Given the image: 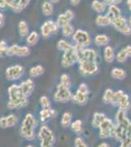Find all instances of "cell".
I'll list each match as a JSON object with an SVG mask.
<instances>
[{
  "instance_id": "f1b7e54d",
  "label": "cell",
  "mask_w": 131,
  "mask_h": 147,
  "mask_svg": "<svg viewBox=\"0 0 131 147\" xmlns=\"http://www.w3.org/2000/svg\"><path fill=\"white\" fill-rule=\"evenodd\" d=\"M41 10H42V13H43L44 16H46V17H50V16L54 13L53 3H52L51 1H44L43 3H42Z\"/></svg>"
},
{
  "instance_id": "4fadbf2b",
  "label": "cell",
  "mask_w": 131,
  "mask_h": 147,
  "mask_svg": "<svg viewBox=\"0 0 131 147\" xmlns=\"http://www.w3.org/2000/svg\"><path fill=\"white\" fill-rule=\"evenodd\" d=\"M30 54V49L28 46H21L19 44H13L8 47L7 56H18V57H28Z\"/></svg>"
},
{
  "instance_id": "d590c367",
  "label": "cell",
  "mask_w": 131,
  "mask_h": 147,
  "mask_svg": "<svg viewBox=\"0 0 131 147\" xmlns=\"http://www.w3.org/2000/svg\"><path fill=\"white\" fill-rule=\"evenodd\" d=\"M39 103H40V106H41L42 109H51L52 108V103H51V100L49 99V97L47 96H41L39 98Z\"/></svg>"
},
{
  "instance_id": "6da1fadb",
  "label": "cell",
  "mask_w": 131,
  "mask_h": 147,
  "mask_svg": "<svg viewBox=\"0 0 131 147\" xmlns=\"http://www.w3.org/2000/svg\"><path fill=\"white\" fill-rule=\"evenodd\" d=\"M28 103V97L25 96L21 90L20 84H11L8 88V102L7 108L10 110H16L26 107Z\"/></svg>"
},
{
  "instance_id": "d4e9b609",
  "label": "cell",
  "mask_w": 131,
  "mask_h": 147,
  "mask_svg": "<svg viewBox=\"0 0 131 147\" xmlns=\"http://www.w3.org/2000/svg\"><path fill=\"white\" fill-rule=\"evenodd\" d=\"M92 9L98 14H103L107 9V4L101 0H93L91 3Z\"/></svg>"
},
{
  "instance_id": "9a60e30c",
  "label": "cell",
  "mask_w": 131,
  "mask_h": 147,
  "mask_svg": "<svg viewBox=\"0 0 131 147\" xmlns=\"http://www.w3.org/2000/svg\"><path fill=\"white\" fill-rule=\"evenodd\" d=\"M79 60L84 61H92V62H98V53L95 49L92 48H83L79 50Z\"/></svg>"
},
{
  "instance_id": "8d00e7d4",
  "label": "cell",
  "mask_w": 131,
  "mask_h": 147,
  "mask_svg": "<svg viewBox=\"0 0 131 147\" xmlns=\"http://www.w3.org/2000/svg\"><path fill=\"white\" fill-rule=\"evenodd\" d=\"M127 59H128V55H127V53H126V51L124 50V48L118 51V54L116 55V60L118 61V63H121V64L124 63L126 62Z\"/></svg>"
},
{
  "instance_id": "ac0fdd59",
  "label": "cell",
  "mask_w": 131,
  "mask_h": 147,
  "mask_svg": "<svg viewBox=\"0 0 131 147\" xmlns=\"http://www.w3.org/2000/svg\"><path fill=\"white\" fill-rule=\"evenodd\" d=\"M30 3V0H14L10 8L15 13H20L27 8V6Z\"/></svg>"
},
{
  "instance_id": "52a82bcc",
  "label": "cell",
  "mask_w": 131,
  "mask_h": 147,
  "mask_svg": "<svg viewBox=\"0 0 131 147\" xmlns=\"http://www.w3.org/2000/svg\"><path fill=\"white\" fill-rule=\"evenodd\" d=\"M78 59H79V50L73 45L71 49L64 52L62 56V66L64 68H70L78 63Z\"/></svg>"
},
{
  "instance_id": "7c38bea8",
  "label": "cell",
  "mask_w": 131,
  "mask_h": 147,
  "mask_svg": "<svg viewBox=\"0 0 131 147\" xmlns=\"http://www.w3.org/2000/svg\"><path fill=\"white\" fill-rule=\"evenodd\" d=\"M25 74V68L21 65H13L6 69L5 77L6 79L10 82H15V80H20Z\"/></svg>"
},
{
  "instance_id": "7bdbcfd3",
  "label": "cell",
  "mask_w": 131,
  "mask_h": 147,
  "mask_svg": "<svg viewBox=\"0 0 131 147\" xmlns=\"http://www.w3.org/2000/svg\"><path fill=\"white\" fill-rule=\"evenodd\" d=\"M5 23V16H4L3 12H0V28H2Z\"/></svg>"
},
{
  "instance_id": "603a6c76",
  "label": "cell",
  "mask_w": 131,
  "mask_h": 147,
  "mask_svg": "<svg viewBox=\"0 0 131 147\" xmlns=\"http://www.w3.org/2000/svg\"><path fill=\"white\" fill-rule=\"evenodd\" d=\"M104 59L107 63L112 64L115 61L116 59V54H115V50L112 46L107 45L104 49Z\"/></svg>"
},
{
  "instance_id": "484cf974",
  "label": "cell",
  "mask_w": 131,
  "mask_h": 147,
  "mask_svg": "<svg viewBox=\"0 0 131 147\" xmlns=\"http://www.w3.org/2000/svg\"><path fill=\"white\" fill-rule=\"evenodd\" d=\"M44 74V68L43 66L41 65H35L30 69L28 71V75L32 79H34V78H38L40 76H42Z\"/></svg>"
},
{
  "instance_id": "cb8c5ba5",
  "label": "cell",
  "mask_w": 131,
  "mask_h": 147,
  "mask_svg": "<svg viewBox=\"0 0 131 147\" xmlns=\"http://www.w3.org/2000/svg\"><path fill=\"white\" fill-rule=\"evenodd\" d=\"M93 41L96 46H107L110 42V37L107 34H98L94 37Z\"/></svg>"
},
{
  "instance_id": "11a10c76",
  "label": "cell",
  "mask_w": 131,
  "mask_h": 147,
  "mask_svg": "<svg viewBox=\"0 0 131 147\" xmlns=\"http://www.w3.org/2000/svg\"><path fill=\"white\" fill-rule=\"evenodd\" d=\"M24 147H35L34 145H32V144H28V145L24 146Z\"/></svg>"
},
{
  "instance_id": "e575fe53",
  "label": "cell",
  "mask_w": 131,
  "mask_h": 147,
  "mask_svg": "<svg viewBox=\"0 0 131 147\" xmlns=\"http://www.w3.org/2000/svg\"><path fill=\"white\" fill-rule=\"evenodd\" d=\"M114 94H115V91L112 88H107L105 90L103 97H102V100L105 104H112V101H113L114 98Z\"/></svg>"
},
{
  "instance_id": "8fae6325",
  "label": "cell",
  "mask_w": 131,
  "mask_h": 147,
  "mask_svg": "<svg viewBox=\"0 0 131 147\" xmlns=\"http://www.w3.org/2000/svg\"><path fill=\"white\" fill-rule=\"evenodd\" d=\"M60 27L58 26L55 21L53 20H47L42 24V26L40 27V34L44 38H49L52 34H56L59 30Z\"/></svg>"
},
{
  "instance_id": "277c9868",
  "label": "cell",
  "mask_w": 131,
  "mask_h": 147,
  "mask_svg": "<svg viewBox=\"0 0 131 147\" xmlns=\"http://www.w3.org/2000/svg\"><path fill=\"white\" fill-rule=\"evenodd\" d=\"M99 129V137L101 139H107L110 137H115L116 134V122L114 120L110 119L109 117H107L102 124L100 125L98 127Z\"/></svg>"
},
{
  "instance_id": "f35d334b",
  "label": "cell",
  "mask_w": 131,
  "mask_h": 147,
  "mask_svg": "<svg viewBox=\"0 0 131 147\" xmlns=\"http://www.w3.org/2000/svg\"><path fill=\"white\" fill-rule=\"evenodd\" d=\"M56 23L58 24L59 27L62 28V27H64L65 25H67V24H69L71 22H70V20L68 19V17L66 16V14L63 13V14H61V15H59V17H58V19H57Z\"/></svg>"
},
{
  "instance_id": "8992f818",
  "label": "cell",
  "mask_w": 131,
  "mask_h": 147,
  "mask_svg": "<svg viewBox=\"0 0 131 147\" xmlns=\"http://www.w3.org/2000/svg\"><path fill=\"white\" fill-rule=\"evenodd\" d=\"M89 87L86 84H80L78 88L77 89V91L73 94V98L71 100L75 102V104L80 106H84L87 104L88 98H89Z\"/></svg>"
},
{
  "instance_id": "4316f807",
  "label": "cell",
  "mask_w": 131,
  "mask_h": 147,
  "mask_svg": "<svg viewBox=\"0 0 131 147\" xmlns=\"http://www.w3.org/2000/svg\"><path fill=\"white\" fill-rule=\"evenodd\" d=\"M111 76H112V78L115 80H122L126 78L127 74H126L125 70H123V69H121V68H114L111 72Z\"/></svg>"
},
{
  "instance_id": "7a4b0ae2",
  "label": "cell",
  "mask_w": 131,
  "mask_h": 147,
  "mask_svg": "<svg viewBox=\"0 0 131 147\" xmlns=\"http://www.w3.org/2000/svg\"><path fill=\"white\" fill-rule=\"evenodd\" d=\"M37 120L32 113L26 114L20 127V136L28 141H33L37 137Z\"/></svg>"
},
{
  "instance_id": "db71d44e",
  "label": "cell",
  "mask_w": 131,
  "mask_h": 147,
  "mask_svg": "<svg viewBox=\"0 0 131 147\" xmlns=\"http://www.w3.org/2000/svg\"><path fill=\"white\" fill-rule=\"evenodd\" d=\"M50 1H51V2H52V3H53V4H54V3H58V2H59V1H60V0H50Z\"/></svg>"
},
{
  "instance_id": "d6a6232c",
  "label": "cell",
  "mask_w": 131,
  "mask_h": 147,
  "mask_svg": "<svg viewBox=\"0 0 131 147\" xmlns=\"http://www.w3.org/2000/svg\"><path fill=\"white\" fill-rule=\"evenodd\" d=\"M75 27L71 25V23L67 24L64 27H62V34L64 37H70L73 36V34H75Z\"/></svg>"
},
{
  "instance_id": "d6986e66",
  "label": "cell",
  "mask_w": 131,
  "mask_h": 147,
  "mask_svg": "<svg viewBox=\"0 0 131 147\" xmlns=\"http://www.w3.org/2000/svg\"><path fill=\"white\" fill-rule=\"evenodd\" d=\"M57 116V112L56 110H54L53 108L51 109H42L39 112V118L40 121L42 123H45L47 121L51 120L52 118H55Z\"/></svg>"
},
{
  "instance_id": "e0dca14e",
  "label": "cell",
  "mask_w": 131,
  "mask_h": 147,
  "mask_svg": "<svg viewBox=\"0 0 131 147\" xmlns=\"http://www.w3.org/2000/svg\"><path fill=\"white\" fill-rule=\"evenodd\" d=\"M20 87H21V90H22L24 95L27 96V97H30L32 94L33 90H34L35 84L32 79H28V80H26L21 82Z\"/></svg>"
},
{
  "instance_id": "9c48e42d",
  "label": "cell",
  "mask_w": 131,
  "mask_h": 147,
  "mask_svg": "<svg viewBox=\"0 0 131 147\" xmlns=\"http://www.w3.org/2000/svg\"><path fill=\"white\" fill-rule=\"evenodd\" d=\"M73 98V93L71 91V88L63 86L62 84H58L57 89L54 93L53 99L56 102H61V103H67Z\"/></svg>"
},
{
  "instance_id": "836d02e7",
  "label": "cell",
  "mask_w": 131,
  "mask_h": 147,
  "mask_svg": "<svg viewBox=\"0 0 131 147\" xmlns=\"http://www.w3.org/2000/svg\"><path fill=\"white\" fill-rule=\"evenodd\" d=\"M73 47V44L70 43L68 40L66 39H60L57 43V48L59 49L60 51H63V52H66L68 50H70Z\"/></svg>"
},
{
  "instance_id": "44dd1931",
  "label": "cell",
  "mask_w": 131,
  "mask_h": 147,
  "mask_svg": "<svg viewBox=\"0 0 131 147\" xmlns=\"http://www.w3.org/2000/svg\"><path fill=\"white\" fill-rule=\"evenodd\" d=\"M70 129L71 131L77 134V136H81L83 134V131H84V129H83V122L81 120L73 121V122H71Z\"/></svg>"
},
{
  "instance_id": "f907efd6",
  "label": "cell",
  "mask_w": 131,
  "mask_h": 147,
  "mask_svg": "<svg viewBox=\"0 0 131 147\" xmlns=\"http://www.w3.org/2000/svg\"><path fill=\"white\" fill-rule=\"evenodd\" d=\"M104 2L107 4V5H110V4H112V0H104Z\"/></svg>"
},
{
  "instance_id": "816d5d0a",
  "label": "cell",
  "mask_w": 131,
  "mask_h": 147,
  "mask_svg": "<svg viewBox=\"0 0 131 147\" xmlns=\"http://www.w3.org/2000/svg\"><path fill=\"white\" fill-rule=\"evenodd\" d=\"M118 147H131V146H129V145H126V144H124V143H120V145L118 146Z\"/></svg>"
},
{
  "instance_id": "681fc988",
  "label": "cell",
  "mask_w": 131,
  "mask_h": 147,
  "mask_svg": "<svg viewBox=\"0 0 131 147\" xmlns=\"http://www.w3.org/2000/svg\"><path fill=\"white\" fill-rule=\"evenodd\" d=\"M126 4H127L128 8H129V10L131 11V0H127V2H126Z\"/></svg>"
},
{
  "instance_id": "4dcf8cb0",
  "label": "cell",
  "mask_w": 131,
  "mask_h": 147,
  "mask_svg": "<svg viewBox=\"0 0 131 147\" xmlns=\"http://www.w3.org/2000/svg\"><path fill=\"white\" fill-rule=\"evenodd\" d=\"M107 14H108L112 19H114V18L121 16V10L118 8V5H116V4H110L109 8H108V13Z\"/></svg>"
},
{
  "instance_id": "ba28073f",
  "label": "cell",
  "mask_w": 131,
  "mask_h": 147,
  "mask_svg": "<svg viewBox=\"0 0 131 147\" xmlns=\"http://www.w3.org/2000/svg\"><path fill=\"white\" fill-rule=\"evenodd\" d=\"M78 70L84 77L94 76L99 72V64L98 62L79 60L78 61Z\"/></svg>"
},
{
  "instance_id": "f5cc1de1",
  "label": "cell",
  "mask_w": 131,
  "mask_h": 147,
  "mask_svg": "<svg viewBox=\"0 0 131 147\" xmlns=\"http://www.w3.org/2000/svg\"><path fill=\"white\" fill-rule=\"evenodd\" d=\"M127 22H128V25H129L130 27H131V15L129 16V18L127 19Z\"/></svg>"
},
{
  "instance_id": "f6af8a7d",
  "label": "cell",
  "mask_w": 131,
  "mask_h": 147,
  "mask_svg": "<svg viewBox=\"0 0 131 147\" xmlns=\"http://www.w3.org/2000/svg\"><path fill=\"white\" fill-rule=\"evenodd\" d=\"M97 147H111V145L108 143V142H101V143H99Z\"/></svg>"
},
{
  "instance_id": "7dc6e473",
  "label": "cell",
  "mask_w": 131,
  "mask_h": 147,
  "mask_svg": "<svg viewBox=\"0 0 131 147\" xmlns=\"http://www.w3.org/2000/svg\"><path fill=\"white\" fill-rule=\"evenodd\" d=\"M13 1H14V0H4V2H5V5L7 7H9V8H10V6L12 5Z\"/></svg>"
},
{
  "instance_id": "3957f363",
  "label": "cell",
  "mask_w": 131,
  "mask_h": 147,
  "mask_svg": "<svg viewBox=\"0 0 131 147\" xmlns=\"http://www.w3.org/2000/svg\"><path fill=\"white\" fill-rule=\"evenodd\" d=\"M73 41L75 42L73 45L78 50H81L83 48H86L91 44V37L86 30H77L75 34H73Z\"/></svg>"
},
{
  "instance_id": "7402d4cb",
  "label": "cell",
  "mask_w": 131,
  "mask_h": 147,
  "mask_svg": "<svg viewBox=\"0 0 131 147\" xmlns=\"http://www.w3.org/2000/svg\"><path fill=\"white\" fill-rule=\"evenodd\" d=\"M95 23L99 27H107L109 25H112V18L108 14H106V15L99 14V16H97L96 20H95Z\"/></svg>"
},
{
  "instance_id": "ee69618b",
  "label": "cell",
  "mask_w": 131,
  "mask_h": 147,
  "mask_svg": "<svg viewBox=\"0 0 131 147\" xmlns=\"http://www.w3.org/2000/svg\"><path fill=\"white\" fill-rule=\"evenodd\" d=\"M124 50L126 51V53H127L128 57H131V45H127L124 48Z\"/></svg>"
},
{
  "instance_id": "1f68e13d",
  "label": "cell",
  "mask_w": 131,
  "mask_h": 147,
  "mask_svg": "<svg viewBox=\"0 0 131 147\" xmlns=\"http://www.w3.org/2000/svg\"><path fill=\"white\" fill-rule=\"evenodd\" d=\"M26 38H27L26 41H27L28 46H34L39 40V34H37V32H32L28 34Z\"/></svg>"
},
{
  "instance_id": "b9f144b4",
  "label": "cell",
  "mask_w": 131,
  "mask_h": 147,
  "mask_svg": "<svg viewBox=\"0 0 131 147\" xmlns=\"http://www.w3.org/2000/svg\"><path fill=\"white\" fill-rule=\"evenodd\" d=\"M40 144L39 147H54L55 141L56 140H47V139H43V140H39Z\"/></svg>"
},
{
  "instance_id": "74e56055",
  "label": "cell",
  "mask_w": 131,
  "mask_h": 147,
  "mask_svg": "<svg viewBox=\"0 0 131 147\" xmlns=\"http://www.w3.org/2000/svg\"><path fill=\"white\" fill-rule=\"evenodd\" d=\"M60 84H62L63 86L68 87V88H71V79L69 77L68 74H63L60 78Z\"/></svg>"
},
{
  "instance_id": "5b68a950",
  "label": "cell",
  "mask_w": 131,
  "mask_h": 147,
  "mask_svg": "<svg viewBox=\"0 0 131 147\" xmlns=\"http://www.w3.org/2000/svg\"><path fill=\"white\" fill-rule=\"evenodd\" d=\"M111 105L118 109H121V110L128 111L131 107L130 98L128 94H126L123 90H116L114 94V98Z\"/></svg>"
},
{
  "instance_id": "5bb4252c",
  "label": "cell",
  "mask_w": 131,
  "mask_h": 147,
  "mask_svg": "<svg viewBox=\"0 0 131 147\" xmlns=\"http://www.w3.org/2000/svg\"><path fill=\"white\" fill-rule=\"evenodd\" d=\"M19 118L15 114H9L0 118V127L1 129H10L18 125Z\"/></svg>"
},
{
  "instance_id": "ab89813d",
  "label": "cell",
  "mask_w": 131,
  "mask_h": 147,
  "mask_svg": "<svg viewBox=\"0 0 131 147\" xmlns=\"http://www.w3.org/2000/svg\"><path fill=\"white\" fill-rule=\"evenodd\" d=\"M73 144H75V147H89L88 144L86 143V141L84 140V138L81 136H77L75 137Z\"/></svg>"
},
{
  "instance_id": "9f6ffc18",
  "label": "cell",
  "mask_w": 131,
  "mask_h": 147,
  "mask_svg": "<svg viewBox=\"0 0 131 147\" xmlns=\"http://www.w3.org/2000/svg\"><path fill=\"white\" fill-rule=\"evenodd\" d=\"M130 136H131V130H130Z\"/></svg>"
},
{
  "instance_id": "30bf717a",
  "label": "cell",
  "mask_w": 131,
  "mask_h": 147,
  "mask_svg": "<svg viewBox=\"0 0 131 147\" xmlns=\"http://www.w3.org/2000/svg\"><path fill=\"white\" fill-rule=\"evenodd\" d=\"M112 26L116 28L118 32L124 35H130L131 34V27L128 25L127 19L123 16H120L112 19Z\"/></svg>"
},
{
  "instance_id": "83f0119b",
  "label": "cell",
  "mask_w": 131,
  "mask_h": 147,
  "mask_svg": "<svg viewBox=\"0 0 131 147\" xmlns=\"http://www.w3.org/2000/svg\"><path fill=\"white\" fill-rule=\"evenodd\" d=\"M18 30H19V34L20 36L24 38V37H27L28 34H30V28L28 25L26 21H20L18 26Z\"/></svg>"
},
{
  "instance_id": "c3c4849f",
  "label": "cell",
  "mask_w": 131,
  "mask_h": 147,
  "mask_svg": "<svg viewBox=\"0 0 131 147\" xmlns=\"http://www.w3.org/2000/svg\"><path fill=\"white\" fill-rule=\"evenodd\" d=\"M121 2H122V0H112V4H116V5H118Z\"/></svg>"
},
{
  "instance_id": "2e32d148",
  "label": "cell",
  "mask_w": 131,
  "mask_h": 147,
  "mask_svg": "<svg viewBox=\"0 0 131 147\" xmlns=\"http://www.w3.org/2000/svg\"><path fill=\"white\" fill-rule=\"evenodd\" d=\"M37 138L39 140H43V139H47V140H56L54 131L50 129L47 125H41L37 132Z\"/></svg>"
},
{
  "instance_id": "f546056e",
  "label": "cell",
  "mask_w": 131,
  "mask_h": 147,
  "mask_svg": "<svg viewBox=\"0 0 131 147\" xmlns=\"http://www.w3.org/2000/svg\"><path fill=\"white\" fill-rule=\"evenodd\" d=\"M71 120H73V115H71L70 112L64 113L61 117V122H60L62 127H64V129H68V127H70L71 122H73Z\"/></svg>"
},
{
  "instance_id": "60d3db41",
  "label": "cell",
  "mask_w": 131,
  "mask_h": 147,
  "mask_svg": "<svg viewBox=\"0 0 131 147\" xmlns=\"http://www.w3.org/2000/svg\"><path fill=\"white\" fill-rule=\"evenodd\" d=\"M8 45L5 40H1L0 41V58L3 56L7 55V50H8Z\"/></svg>"
},
{
  "instance_id": "ffe728a7",
  "label": "cell",
  "mask_w": 131,
  "mask_h": 147,
  "mask_svg": "<svg viewBox=\"0 0 131 147\" xmlns=\"http://www.w3.org/2000/svg\"><path fill=\"white\" fill-rule=\"evenodd\" d=\"M108 116L106 115L105 113L102 112H96L93 114V117H92V121H91V125L94 129H98L100 127V125L102 124V122L106 119Z\"/></svg>"
},
{
  "instance_id": "bcb514c9",
  "label": "cell",
  "mask_w": 131,
  "mask_h": 147,
  "mask_svg": "<svg viewBox=\"0 0 131 147\" xmlns=\"http://www.w3.org/2000/svg\"><path fill=\"white\" fill-rule=\"evenodd\" d=\"M71 1V4L73 6H77V5H78V4L80 3V1H81V0H70Z\"/></svg>"
}]
</instances>
